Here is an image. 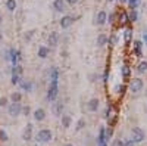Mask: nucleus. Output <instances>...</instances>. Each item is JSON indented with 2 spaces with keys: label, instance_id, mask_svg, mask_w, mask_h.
Returning a JSON list of instances; mask_svg holds the SVG:
<instances>
[{
  "label": "nucleus",
  "instance_id": "nucleus-1",
  "mask_svg": "<svg viewBox=\"0 0 147 146\" xmlns=\"http://www.w3.org/2000/svg\"><path fill=\"white\" fill-rule=\"evenodd\" d=\"M51 137H53V134H51L50 130H47V128H44V130H40L36 136V140L38 143H49L51 140Z\"/></svg>",
  "mask_w": 147,
  "mask_h": 146
},
{
  "label": "nucleus",
  "instance_id": "nucleus-2",
  "mask_svg": "<svg viewBox=\"0 0 147 146\" xmlns=\"http://www.w3.org/2000/svg\"><path fill=\"white\" fill-rule=\"evenodd\" d=\"M144 87V83L141 78H132L131 81H129V90H131V93L134 94H138Z\"/></svg>",
  "mask_w": 147,
  "mask_h": 146
},
{
  "label": "nucleus",
  "instance_id": "nucleus-3",
  "mask_svg": "<svg viewBox=\"0 0 147 146\" xmlns=\"http://www.w3.org/2000/svg\"><path fill=\"white\" fill-rule=\"evenodd\" d=\"M131 134H132V142L134 143H140V142H143L144 139H146V134H144V131L141 130L140 127H134L132 130H131Z\"/></svg>",
  "mask_w": 147,
  "mask_h": 146
},
{
  "label": "nucleus",
  "instance_id": "nucleus-4",
  "mask_svg": "<svg viewBox=\"0 0 147 146\" xmlns=\"http://www.w3.org/2000/svg\"><path fill=\"white\" fill-rule=\"evenodd\" d=\"M57 93H59V87H57V83L51 81L49 86V92H47V99L49 100H55L57 98Z\"/></svg>",
  "mask_w": 147,
  "mask_h": 146
},
{
  "label": "nucleus",
  "instance_id": "nucleus-5",
  "mask_svg": "<svg viewBox=\"0 0 147 146\" xmlns=\"http://www.w3.org/2000/svg\"><path fill=\"white\" fill-rule=\"evenodd\" d=\"M107 21V13L105 11H100L96 13V16H94V24H97V25H105Z\"/></svg>",
  "mask_w": 147,
  "mask_h": 146
},
{
  "label": "nucleus",
  "instance_id": "nucleus-6",
  "mask_svg": "<svg viewBox=\"0 0 147 146\" xmlns=\"http://www.w3.org/2000/svg\"><path fill=\"white\" fill-rule=\"evenodd\" d=\"M7 111H9L11 117H18L21 114V111H22V106H21V104H12L9 108H7Z\"/></svg>",
  "mask_w": 147,
  "mask_h": 146
},
{
  "label": "nucleus",
  "instance_id": "nucleus-7",
  "mask_svg": "<svg viewBox=\"0 0 147 146\" xmlns=\"http://www.w3.org/2000/svg\"><path fill=\"white\" fill-rule=\"evenodd\" d=\"M107 137H106V128L102 127L100 128V133H99V139H97V143L99 146H107Z\"/></svg>",
  "mask_w": 147,
  "mask_h": 146
},
{
  "label": "nucleus",
  "instance_id": "nucleus-8",
  "mask_svg": "<svg viewBox=\"0 0 147 146\" xmlns=\"http://www.w3.org/2000/svg\"><path fill=\"white\" fill-rule=\"evenodd\" d=\"M74 21H75L74 16L66 15V16H63V18L59 21V24H60V27H62V28H69V27H71V25L74 24Z\"/></svg>",
  "mask_w": 147,
  "mask_h": 146
},
{
  "label": "nucleus",
  "instance_id": "nucleus-9",
  "mask_svg": "<svg viewBox=\"0 0 147 146\" xmlns=\"http://www.w3.org/2000/svg\"><path fill=\"white\" fill-rule=\"evenodd\" d=\"M21 58H22V56H21L19 50H16V49H11V50H9V59H11V62L13 64V66L16 65V62H18Z\"/></svg>",
  "mask_w": 147,
  "mask_h": 146
},
{
  "label": "nucleus",
  "instance_id": "nucleus-10",
  "mask_svg": "<svg viewBox=\"0 0 147 146\" xmlns=\"http://www.w3.org/2000/svg\"><path fill=\"white\" fill-rule=\"evenodd\" d=\"M47 41H49V44H50L51 47L57 46V41H59V34H57L56 31H51V33L49 34V38H47Z\"/></svg>",
  "mask_w": 147,
  "mask_h": 146
},
{
  "label": "nucleus",
  "instance_id": "nucleus-11",
  "mask_svg": "<svg viewBox=\"0 0 147 146\" xmlns=\"http://www.w3.org/2000/svg\"><path fill=\"white\" fill-rule=\"evenodd\" d=\"M44 118H46V111L43 108H38V109L34 111V119H36V121H43Z\"/></svg>",
  "mask_w": 147,
  "mask_h": 146
},
{
  "label": "nucleus",
  "instance_id": "nucleus-12",
  "mask_svg": "<svg viewBox=\"0 0 147 146\" xmlns=\"http://www.w3.org/2000/svg\"><path fill=\"white\" fill-rule=\"evenodd\" d=\"M22 139L24 140H31L32 139V124H28L25 127V130L22 133Z\"/></svg>",
  "mask_w": 147,
  "mask_h": 146
},
{
  "label": "nucleus",
  "instance_id": "nucleus-13",
  "mask_svg": "<svg viewBox=\"0 0 147 146\" xmlns=\"http://www.w3.org/2000/svg\"><path fill=\"white\" fill-rule=\"evenodd\" d=\"M87 108L88 111H91V112H96V111L99 109V99H90L88 100V104H87Z\"/></svg>",
  "mask_w": 147,
  "mask_h": 146
},
{
  "label": "nucleus",
  "instance_id": "nucleus-14",
  "mask_svg": "<svg viewBox=\"0 0 147 146\" xmlns=\"http://www.w3.org/2000/svg\"><path fill=\"white\" fill-rule=\"evenodd\" d=\"M141 47H143V43H141L140 40H135V41H134V53H135L138 58H141V56H143Z\"/></svg>",
  "mask_w": 147,
  "mask_h": 146
},
{
  "label": "nucleus",
  "instance_id": "nucleus-15",
  "mask_svg": "<svg viewBox=\"0 0 147 146\" xmlns=\"http://www.w3.org/2000/svg\"><path fill=\"white\" fill-rule=\"evenodd\" d=\"M62 111H63V104H62V102H56V104L53 105V114L60 117V115H62Z\"/></svg>",
  "mask_w": 147,
  "mask_h": 146
},
{
  "label": "nucleus",
  "instance_id": "nucleus-16",
  "mask_svg": "<svg viewBox=\"0 0 147 146\" xmlns=\"http://www.w3.org/2000/svg\"><path fill=\"white\" fill-rule=\"evenodd\" d=\"M57 80H59V70L56 66H53L50 70V83L51 81H55V83H57Z\"/></svg>",
  "mask_w": 147,
  "mask_h": 146
},
{
  "label": "nucleus",
  "instance_id": "nucleus-17",
  "mask_svg": "<svg viewBox=\"0 0 147 146\" xmlns=\"http://www.w3.org/2000/svg\"><path fill=\"white\" fill-rule=\"evenodd\" d=\"M53 6L57 12H63L65 11V0H55Z\"/></svg>",
  "mask_w": 147,
  "mask_h": 146
},
{
  "label": "nucleus",
  "instance_id": "nucleus-18",
  "mask_svg": "<svg viewBox=\"0 0 147 146\" xmlns=\"http://www.w3.org/2000/svg\"><path fill=\"white\" fill-rule=\"evenodd\" d=\"M106 43H107V36H106V34H99V36H97V46L103 47Z\"/></svg>",
  "mask_w": 147,
  "mask_h": 146
},
{
  "label": "nucleus",
  "instance_id": "nucleus-19",
  "mask_svg": "<svg viewBox=\"0 0 147 146\" xmlns=\"http://www.w3.org/2000/svg\"><path fill=\"white\" fill-rule=\"evenodd\" d=\"M16 0H6V9L9 12H15L16 11Z\"/></svg>",
  "mask_w": 147,
  "mask_h": 146
},
{
  "label": "nucleus",
  "instance_id": "nucleus-20",
  "mask_svg": "<svg viewBox=\"0 0 147 146\" xmlns=\"http://www.w3.org/2000/svg\"><path fill=\"white\" fill-rule=\"evenodd\" d=\"M121 72H122V77L125 80L129 78V75H131V68H129L128 65H122V68H121Z\"/></svg>",
  "mask_w": 147,
  "mask_h": 146
},
{
  "label": "nucleus",
  "instance_id": "nucleus-21",
  "mask_svg": "<svg viewBox=\"0 0 147 146\" xmlns=\"http://www.w3.org/2000/svg\"><path fill=\"white\" fill-rule=\"evenodd\" d=\"M38 56H40L41 59L47 58V56H49V47H46V46H40V47H38Z\"/></svg>",
  "mask_w": 147,
  "mask_h": 146
},
{
  "label": "nucleus",
  "instance_id": "nucleus-22",
  "mask_svg": "<svg viewBox=\"0 0 147 146\" xmlns=\"http://www.w3.org/2000/svg\"><path fill=\"white\" fill-rule=\"evenodd\" d=\"M21 87H22L24 90H27V92H31V90H32V83H31V80H22V81H21Z\"/></svg>",
  "mask_w": 147,
  "mask_h": 146
},
{
  "label": "nucleus",
  "instance_id": "nucleus-23",
  "mask_svg": "<svg viewBox=\"0 0 147 146\" xmlns=\"http://www.w3.org/2000/svg\"><path fill=\"white\" fill-rule=\"evenodd\" d=\"M71 123H72V118L71 117H69V115H62V125L65 128L71 127Z\"/></svg>",
  "mask_w": 147,
  "mask_h": 146
},
{
  "label": "nucleus",
  "instance_id": "nucleus-24",
  "mask_svg": "<svg viewBox=\"0 0 147 146\" xmlns=\"http://www.w3.org/2000/svg\"><path fill=\"white\" fill-rule=\"evenodd\" d=\"M11 99H12L13 104H19L21 99H22V94H21V93H18V92H13V93L11 94Z\"/></svg>",
  "mask_w": 147,
  "mask_h": 146
},
{
  "label": "nucleus",
  "instance_id": "nucleus-25",
  "mask_svg": "<svg viewBox=\"0 0 147 146\" xmlns=\"http://www.w3.org/2000/svg\"><path fill=\"white\" fill-rule=\"evenodd\" d=\"M127 3L129 5V7H131V11H134V9L137 11V7L141 5V0H128Z\"/></svg>",
  "mask_w": 147,
  "mask_h": 146
},
{
  "label": "nucleus",
  "instance_id": "nucleus-26",
  "mask_svg": "<svg viewBox=\"0 0 147 146\" xmlns=\"http://www.w3.org/2000/svg\"><path fill=\"white\" fill-rule=\"evenodd\" d=\"M137 71L140 72V74L146 72V71H147V61H143V62H140V64H138V66H137Z\"/></svg>",
  "mask_w": 147,
  "mask_h": 146
},
{
  "label": "nucleus",
  "instance_id": "nucleus-27",
  "mask_svg": "<svg viewBox=\"0 0 147 146\" xmlns=\"http://www.w3.org/2000/svg\"><path fill=\"white\" fill-rule=\"evenodd\" d=\"M131 37H132V30H125V33H124V38H125V43L128 44L129 41H131Z\"/></svg>",
  "mask_w": 147,
  "mask_h": 146
},
{
  "label": "nucleus",
  "instance_id": "nucleus-28",
  "mask_svg": "<svg viewBox=\"0 0 147 146\" xmlns=\"http://www.w3.org/2000/svg\"><path fill=\"white\" fill-rule=\"evenodd\" d=\"M138 19V12L134 9V11H131L129 12V16H128V21H131V22H135Z\"/></svg>",
  "mask_w": 147,
  "mask_h": 146
},
{
  "label": "nucleus",
  "instance_id": "nucleus-29",
  "mask_svg": "<svg viewBox=\"0 0 147 146\" xmlns=\"http://www.w3.org/2000/svg\"><path fill=\"white\" fill-rule=\"evenodd\" d=\"M115 90H116V93H118V94H124V93H125V90H127V86H125V84L116 86V89H115Z\"/></svg>",
  "mask_w": 147,
  "mask_h": 146
},
{
  "label": "nucleus",
  "instance_id": "nucleus-30",
  "mask_svg": "<svg viewBox=\"0 0 147 146\" xmlns=\"http://www.w3.org/2000/svg\"><path fill=\"white\" fill-rule=\"evenodd\" d=\"M84 127H85V119H84V118H80L78 123H76V130H82Z\"/></svg>",
  "mask_w": 147,
  "mask_h": 146
},
{
  "label": "nucleus",
  "instance_id": "nucleus-31",
  "mask_svg": "<svg viewBox=\"0 0 147 146\" xmlns=\"http://www.w3.org/2000/svg\"><path fill=\"white\" fill-rule=\"evenodd\" d=\"M32 36H34V30H30V31L25 33L24 38H25V40H31V37H32Z\"/></svg>",
  "mask_w": 147,
  "mask_h": 146
},
{
  "label": "nucleus",
  "instance_id": "nucleus-32",
  "mask_svg": "<svg viewBox=\"0 0 147 146\" xmlns=\"http://www.w3.org/2000/svg\"><path fill=\"white\" fill-rule=\"evenodd\" d=\"M107 41L110 43V46H115L116 43H118V37H116V36H112L110 38H107Z\"/></svg>",
  "mask_w": 147,
  "mask_h": 146
},
{
  "label": "nucleus",
  "instance_id": "nucleus-33",
  "mask_svg": "<svg viewBox=\"0 0 147 146\" xmlns=\"http://www.w3.org/2000/svg\"><path fill=\"white\" fill-rule=\"evenodd\" d=\"M0 140H3V142L7 140V133L3 131V130H0Z\"/></svg>",
  "mask_w": 147,
  "mask_h": 146
},
{
  "label": "nucleus",
  "instance_id": "nucleus-34",
  "mask_svg": "<svg viewBox=\"0 0 147 146\" xmlns=\"http://www.w3.org/2000/svg\"><path fill=\"white\" fill-rule=\"evenodd\" d=\"M19 83V75L12 74V84H18Z\"/></svg>",
  "mask_w": 147,
  "mask_h": 146
},
{
  "label": "nucleus",
  "instance_id": "nucleus-35",
  "mask_svg": "<svg viewBox=\"0 0 147 146\" xmlns=\"http://www.w3.org/2000/svg\"><path fill=\"white\" fill-rule=\"evenodd\" d=\"M22 112H24V115H25V117H28V115H30V112H31L30 106H24V108H22Z\"/></svg>",
  "mask_w": 147,
  "mask_h": 146
},
{
  "label": "nucleus",
  "instance_id": "nucleus-36",
  "mask_svg": "<svg viewBox=\"0 0 147 146\" xmlns=\"http://www.w3.org/2000/svg\"><path fill=\"white\" fill-rule=\"evenodd\" d=\"M0 106H7V98H2V99H0Z\"/></svg>",
  "mask_w": 147,
  "mask_h": 146
},
{
  "label": "nucleus",
  "instance_id": "nucleus-37",
  "mask_svg": "<svg viewBox=\"0 0 147 146\" xmlns=\"http://www.w3.org/2000/svg\"><path fill=\"white\" fill-rule=\"evenodd\" d=\"M113 146H124V142L121 140V139H118V140H115V143H113Z\"/></svg>",
  "mask_w": 147,
  "mask_h": 146
},
{
  "label": "nucleus",
  "instance_id": "nucleus-38",
  "mask_svg": "<svg viewBox=\"0 0 147 146\" xmlns=\"http://www.w3.org/2000/svg\"><path fill=\"white\" fill-rule=\"evenodd\" d=\"M122 22H128V15L125 12H122Z\"/></svg>",
  "mask_w": 147,
  "mask_h": 146
},
{
  "label": "nucleus",
  "instance_id": "nucleus-39",
  "mask_svg": "<svg viewBox=\"0 0 147 146\" xmlns=\"http://www.w3.org/2000/svg\"><path fill=\"white\" fill-rule=\"evenodd\" d=\"M134 145H135V143H134L132 140H128V142H125V143H124V146H134Z\"/></svg>",
  "mask_w": 147,
  "mask_h": 146
},
{
  "label": "nucleus",
  "instance_id": "nucleus-40",
  "mask_svg": "<svg viewBox=\"0 0 147 146\" xmlns=\"http://www.w3.org/2000/svg\"><path fill=\"white\" fill-rule=\"evenodd\" d=\"M115 21V13H110L109 15V22H113Z\"/></svg>",
  "mask_w": 147,
  "mask_h": 146
},
{
  "label": "nucleus",
  "instance_id": "nucleus-41",
  "mask_svg": "<svg viewBox=\"0 0 147 146\" xmlns=\"http://www.w3.org/2000/svg\"><path fill=\"white\" fill-rule=\"evenodd\" d=\"M68 3L69 5H75V3H78V0H68Z\"/></svg>",
  "mask_w": 147,
  "mask_h": 146
},
{
  "label": "nucleus",
  "instance_id": "nucleus-42",
  "mask_svg": "<svg viewBox=\"0 0 147 146\" xmlns=\"http://www.w3.org/2000/svg\"><path fill=\"white\" fill-rule=\"evenodd\" d=\"M144 41H146V44H147V34H144Z\"/></svg>",
  "mask_w": 147,
  "mask_h": 146
},
{
  "label": "nucleus",
  "instance_id": "nucleus-43",
  "mask_svg": "<svg viewBox=\"0 0 147 146\" xmlns=\"http://www.w3.org/2000/svg\"><path fill=\"white\" fill-rule=\"evenodd\" d=\"M119 2H121V3H127V2H128V0H119Z\"/></svg>",
  "mask_w": 147,
  "mask_h": 146
},
{
  "label": "nucleus",
  "instance_id": "nucleus-44",
  "mask_svg": "<svg viewBox=\"0 0 147 146\" xmlns=\"http://www.w3.org/2000/svg\"><path fill=\"white\" fill-rule=\"evenodd\" d=\"M2 38H3V36H2V33H0V41H2Z\"/></svg>",
  "mask_w": 147,
  "mask_h": 146
},
{
  "label": "nucleus",
  "instance_id": "nucleus-45",
  "mask_svg": "<svg viewBox=\"0 0 147 146\" xmlns=\"http://www.w3.org/2000/svg\"><path fill=\"white\" fill-rule=\"evenodd\" d=\"M65 146H74V145H65Z\"/></svg>",
  "mask_w": 147,
  "mask_h": 146
}]
</instances>
